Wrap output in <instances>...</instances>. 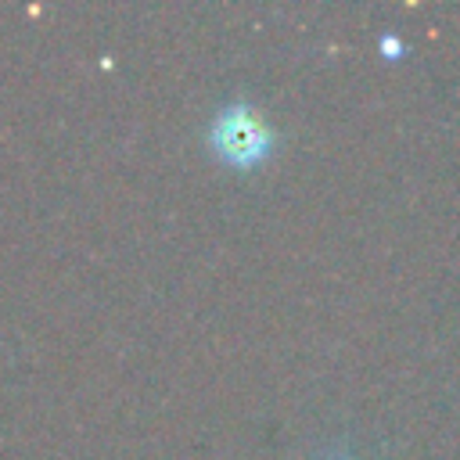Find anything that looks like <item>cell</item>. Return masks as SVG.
<instances>
[{
  "label": "cell",
  "instance_id": "6da1fadb",
  "mask_svg": "<svg viewBox=\"0 0 460 460\" xmlns=\"http://www.w3.org/2000/svg\"><path fill=\"white\" fill-rule=\"evenodd\" d=\"M208 140H212V151L226 165H237V169L259 165L270 155V144H273L266 119L248 104L223 108L208 126Z\"/></svg>",
  "mask_w": 460,
  "mask_h": 460
}]
</instances>
